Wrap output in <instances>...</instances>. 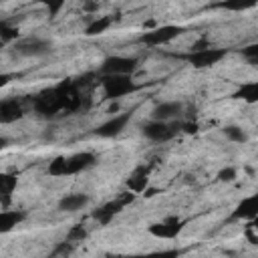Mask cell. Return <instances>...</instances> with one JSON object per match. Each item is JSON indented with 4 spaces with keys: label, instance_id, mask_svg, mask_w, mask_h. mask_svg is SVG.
Masks as SVG:
<instances>
[{
    "label": "cell",
    "instance_id": "1",
    "mask_svg": "<svg viewBox=\"0 0 258 258\" xmlns=\"http://www.w3.org/2000/svg\"><path fill=\"white\" fill-rule=\"evenodd\" d=\"M97 161V155L91 151H81V153H73V155H60L54 157L48 163V173L52 177H64V175H75L85 171L87 167H91Z\"/></svg>",
    "mask_w": 258,
    "mask_h": 258
},
{
    "label": "cell",
    "instance_id": "2",
    "mask_svg": "<svg viewBox=\"0 0 258 258\" xmlns=\"http://www.w3.org/2000/svg\"><path fill=\"white\" fill-rule=\"evenodd\" d=\"M101 85L107 99H121L139 89V85L131 79V75H103Z\"/></svg>",
    "mask_w": 258,
    "mask_h": 258
},
{
    "label": "cell",
    "instance_id": "3",
    "mask_svg": "<svg viewBox=\"0 0 258 258\" xmlns=\"http://www.w3.org/2000/svg\"><path fill=\"white\" fill-rule=\"evenodd\" d=\"M226 54H228L226 48H212V46H206V48L189 50L187 54H175V56L181 58V60H187L194 69H208V67L218 64Z\"/></svg>",
    "mask_w": 258,
    "mask_h": 258
},
{
    "label": "cell",
    "instance_id": "4",
    "mask_svg": "<svg viewBox=\"0 0 258 258\" xmlns=\"http://www.w3.org/2000/svg\"><path fill=\"white\" fill-rule=\"evenodd\" d=\"M181 32H183L181 26L165 24V26H159V28H153V30H145V32L137 38V42L147 44V46H161V44H167L169 40L177 38Z\"/></svg>",
    "mask_w": 258,
    "mask_h": 258
},
{
    "label": "cell",
    "instance_id": "5",
    "mask_svg": "<svg viewBox=\"0 0 258 258\" xmlns=\"http://www.w3.org/2000/svg\"><path fill=\"white\" fill-rule=\"evenodd\" d=\"M181 129V123H169V121H149L143 125V135L151 141H157V143H165L169 139H173L177 135V131Z\"/></svg>",
    "mask_w": 258,
    "mask_h": 258
},
{
    "label": "cell",
    "instance_id": "6",
    "mask_svg": "<svg viewBox=\"0 0 258 258\" xmlns=\"http://www.w3.org/2000/svg\"><path fill=\"white\" fill-rule=\"evenodd\" d=\"M14 50L20 56H44L52 52V44L38 36H26L18 42H14Z\"/></svg>",
    "mask_w": 258,
    "mask_h": 258
},
{
    "label": "cell",
    "instance_id": "7",
    "mask_svg": "<svg viewBox=\"0 0 258 258\" xmlns=\"http://www.w3.org/2000/svg\"><path fill=\"white\" fill-rule=\"evenodd\" d=\"M133 198H135V191L133 194H123L121 198H117V200H113V202H107V204H103L101 208H97L95 212H93V218L99 222V224H109L127 204H131L133 202Z\"/></svg>",
    "mask_w": 258,
    "mask_h": 258
},
{
    "label": "cell",
    "instance_id": "8",
    "mask_svg": "<svg viewBox=\"0 0 258 258\" xmlns=\"http://www.w3.org/2000/svg\"><path fill=\"white\" fill-rule=\"evenodd\" d=\"M137 71V58L133 56H107L101 64L103 75H133Z\"/></svg>",
    "mask_w": 258,
    "mask_h": 258
},
{
    "label": "cell",
    "instance_id": "9",
    "mask_svg": "<svg viewBox=\"0 0 258 258\" xmlns=\"http://www.w3.org/2000/svg\"><path fill=\"white\" fill-rule=\"evenodd\" d=\"M183 228V220L177 218V216H167L165 220L157 222V224H151L149 226V234H153L155 238H175Z\"/></svg>",
    "mask_w": 258,
    "mask_h": 258
},
{
    "label": "cell",
    "instance_id": "10",
    "mask_svg": "<svg viewBox=\"0 0 258 258\" xmlns=\"http://www.w3.org/2000/svg\"><path fill=\"white\" fill-rule=\"evenodd\" d=\"M129 119H131V111H129V113L115 115L113 119H109V121H105L103 125H99V127L95 129V135H99V137H117V135L125 129V125L129 123Z\"/></svg>",
    "mask_w": 258,
    "mask_h": 258
},
{
    "label": "cell",
    "instance_id": "11",
    "mask_svg": "<svg viewBox=\"0 0 258 258\" xmlns=\"http://www.w3.org/2000/svg\"><path fill=\"white\" fill-rule=\"evenodd\" d=\"M258 216V194H252L248 198H244L236 210L232 212V220H254Z\"/></svg>",
    "mask_w": 258,
    "mask_h": 258
},
{
    "label": "cell",
    "instance_id": "12",
    "mask_svg": "<svg viewBox=\"0 0 258 258\" xmlns=\"http://www.w3.org/2000/svg\"><path fill=\"white\" fill-rule=\"evenodd\" d=\"M20 117H24V107H22L20 101H16V99L2 101V105H0V119H2V123H12V121H16Z\"/></svg>",
    "mask_w": 258,
    "mask_h": 258
},
{
    "label": "cell",
    "instance_id": "13",
    "mask_svg": "<svg viewBox=\"0 0 258 258\" xmlns=\"http://www.w3.org/2000/svg\"><path fill=\"white\" fill-rule=\"evenodd\" d=\"M181 103H177V101H163V103H159V105H155V109H153V119H157V121H169V119H173V117H177L179 113H181Z\"/></svg>",
    "mask_w": 258,
    "mask_h": 258
},
{
    "label": "cell",
    "instance_id": "14",
    "mask_svg": "<svg viewBox=\"0 0 258 258\" xmlns=\"http://www.w3.org/2000/svg\"><path fill=\"white\" fill-rule=\"evenodd\" d=\"M147 175H149V167H147V165L135 167V171H133V173L129 175V179H127V187H129L131 191H135V194L143 191L145 185H147Z\"/></svg>",
    "mask_w": 258,
    "mask_h": 258
},
{
    "label": "cell",
    "instance_id": "15",
    "mask_svg": "<svg viewBox=\"0 0 258 258\" xmlns=\"http://www.w3.org/2000/svg\"><path fill=\"white\" fill-rule=\"evenodd\" d=\"M89 204V196L87 194H69L58 202V210L62 212H77L81 208H85Z\"/></svg>",
    "mask_w": 258,
    "mask_h": 258
},
{
    "label": "cell",
    "instance_id": "16",
    "mask_svg": "<svg viewBox=\"0 0 258 258\" xmlns=\"http://www.w3.org/2000/svg\"><path fill=\"white\" fill-rule=\"evenodd\" d=\"M24 218H26V212H22V210H4V212L0 214V232H2V234L10 232V230H12L16 224H20Z\"/></svg>",
    "mask_w": 258,
    "mask_h": 258
},
{
    "label": "cell",
    "instance_id": "17",
    "mask_svg": "<svg viewBox=\"0 0 258 258\" xmlns=\"http://www.w3.org/2000/svg\"><path fill=\"white\" fill-rule=\"evenodd\" d=\"M256 4H258V0H222V2L210 4V8H224L230 12H242V10H248Z\"/></svg>",
    "mask_w": 258,
    "mask_h": 258
},
{
    "label": "cell",
    "instance_id": "18",
    "mask_svg": "<svg viewBox=\"0 0 258 258\" xmlns=\"http://www.w3.org/2000/svg\"><path fill=\"white\" fill-rule=\"evenodd\" d=\"M234 99H242L246 103H258V81L244 83L238 87V91L232 95Z\"/></svg>",
    "mask_w": 258,
    "mask_h": 258
},
{
    "label": "cell",
    "instance_id": "19",
    "mask_svg": "<svg viewBox=\"0 0 258 258\" xmlns=\"http://www.w3.org/2000/svg\"><path fill=\"white\" fill-rule=\"evenodd\" d=\"M113 24V16H101L97 20H93L87 28H85V34L87 36H97V34H103L109 26Z\"/></svg>",
    "mask_w": 258,
    "mask_h": 258
},
{
    "label": "cell",
    "instance_id": "20",
    "mask_svg": "<svg viewBox=\"0 0 258 258\" xmlns=\"http://www.w3.org/2000/svg\"><path fill=\"white\" fill-rule=\"evenodd\" d=\"M14 187H16V175H8V173L0 175V191H2V204L4 206L8 204L10 194H12Z\"/></svg>",
    "mask_w": 258,
    "mask_h": 258
},
{
    "label": "cell",
    "instance_id": "21",
    "mask_svg": "<svg viewBox=\"0 0 258 258\" xmlns=\"http://www.w3.org/2000/svg\"><path fill=\"white\" fill-rule=\"evenodd\" d=\"M222 131H224V135H226L230 141H234V143H244V141L248 139L246 133H244L240 127H236V125H228V127H224Z\"/></svg>",
    "mask_w": 258,
    "mask_h": 258
},
{
    "label": "cell",
    "instance_id": "22",
    "mask_svg": "<svg viewBox=\"0 0 258 258\" xmlns=\"http://www.w3.org/2000/svg\"><path fill=\"white\" fill-rule=\"evenodd\" d=\"M85 238H87V228H85L83 224L73 226V228L69 230V234H67V240H71V242H81V240H85Z\"/></svg>",
    "mask_w": 258,
    "mask_h": 258
},
{
    "label": "cell",
    "instance_id": "23",
    "mask_svg": "<svg viewBox=\"0 0 258 258\" xmlns=\"http://www.w3.org/2000/svg\"><path fill=\"white\" fill-rule=\"evenodd\" d=\"M240 52H242V56H246L250 62L258 64V42H256V44H248V46L240 48Z\"/></svg>",
    "mask_w": 258,
    "mask_h": 258
},
{
    "label": "cell",
    "instance_id": "24",
    "mask_svg": "<svg viewBox=\"0 0 258 258\" xmlns=\"http://www.w3.org/2000/svg\"><path fill=\"white\" fill-rule=\"evenodd\" d=\"M42 4L48 8V14H50V16H56V14L60 12L64 0H42Z\"/></svg>",
    "mask_w": 258,
    "mask_h": 258
},
{
    "label": "cell",
    "instance_id": "25",
    "mask_svg": "<svg viewBox=\"0 0 258 258\" xmlns=\"http://www.w3.org/2000/svg\"><path fill=\"white\" fill-rule=\"evenodd\" d=\"M0 30H2V42H4V44H6L8 40H12V38L18 36V30H16V28H10L8 24H2Z\"/></svg>",
    "mask_w": 258,
    "mask_h": 258
},
{
    "label": "cell",
    "instance_id": "26",
    "mask_svg": "<svg viewBox=\"0 0 258 258\" xmlns=\"http://www.w3.org/2000/svg\"><path fill=\"white\" fill-rule=\"evenodd\" d=\"M218 179H220V181H232V179H236V169H234V167L222 169V171L218 173Z\"/></svg>",
    "mask_w": 258,
    "mask_h": 258
},
{
    "label": "cell",
    "instance_id": "27",
    "mask_svg": "<svg viewBox=\"0 0 258 258\" xmlns=\"http://www.w3.org/2000/svg\"><path fill=\"white\" fill-rule=\"evenodd\" d=\"M181 127H183L187 133H196V131H198V125H196V123H181Z\"/></svg>",
    "mask_w": 258,
    "mask_h": 258
},
{
    "label": "cell",
    "instance_id": "28",
    "mask_svg": "<svg viewBox=\"0 0 258 258\" xmlns=\"http://www.w3.org/2000/svg\"><path fill=\"white\" fill-rule=\"evenodd\" d=\"M250 228H254V230L258 232V216H256L254 220H250Z\"/></svg>",
    "mask_w": 258,
    "mask_h": 258
},
{
    "label": "cell",
    "instance_id": "29",
    "mask_svg": "<svg viewBox=\"0 0 258 258\" xmlns=\"http://www.w3.org/2000/svg\"><path fill=\"white\" fill-rule=\"evenodd\" d=\"M95 8H97L95 2H87V4H85V10H95Z\"/></svg>",
    "mask_w": 258,
    "mask_h": 258
}]
</instances>
